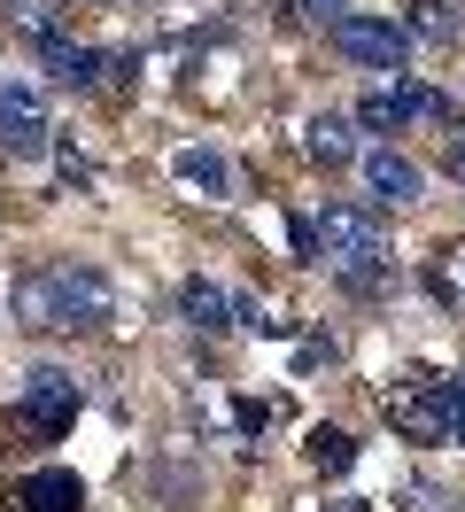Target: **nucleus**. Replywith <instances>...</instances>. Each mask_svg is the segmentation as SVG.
Here are the masks:
<instances>
[{
    "label": "nucleus",
    "instance_id": "15",
    "mask_svg": "<svg viewBox=\"0 0 465 512\" xmlns=\"http://www.w3.org/2000/svg\"><path fill=\"white\" fill-rule=\"evenodd\" d=\"M411 32L427 39V47H450V39H458V8H442V0H419V8H411Z\"/></svg>",
    "mask_w": 465,
    "mask_h": 512
},
{
    "label": "nucleus",
    "instance_id": "14",
    "mask_svg": "<svg viewBox=\"0 0 465 512\" xmlns=\"http://www.w3.org/2000/svg\"><path fill=\"white\" fill-rule=\"evenodd\" d=\"M349 458H357V443L341 427H310V466L318 474H349Z\"/></svg>",
    "mask_w": 465,
    "mask_h": 512
},
{
    "label": "nucleus",
    "instance_id": "13",
    "mask_svg": "<svg viewBox=\"0 0 465 512\" xmlns=\"http://www.w3.org/2000/svg\"><path fill=\"white\" fill-rule=\"evenodd\" d=\"M179 179L194 194H225L233 187V171H225V156H217V148H179Z\"/></svg>",
    "mask_w": 465,
    "mask_h": 512
},
{
    "label": "nucleus",
    "instance_id": "11",
    "mask_svg": "<svg viewBox=\"0 0 465 512\" xmlns=\"http://www.w3.org/2000/svg\"><path fill=\"white\" fill-rule=\"evenodd\" d=\"M179 311H186V326L225 334V326H233V288H217V280H186V288H179Z\"/></svg>",
    "mask_w": 465,
    "mask_h": 512
},
{
    "label": "nucleus",
    "instance_id": "16",
    "mask_svg": "<svg viewBox=\"0 0 465 512\" xmlns=\"http://www.w3.org/2000/svg\"><path fill=\"white\" fill-rule=\"evenodd\" d=\"M8 16H16L31 39H47V32H55V8H47V0H8Z\"/></svg>",
    "mask_w": 465,
    "mask_h": 512
},
{
    "label": "nucleus",
    "instance_id": "9",
    "mask_svg": "<svg viewBox=\"0 0 465 512\" xmlns=\"http://www.w3.org/2000/svg\"><path fill=\"white\" fill-rule=\"evenodd\" d=\"M365 187L380 194V202H419L427 171H419L411 156H396V148H372V156H365Z\"/></svg>",
    "mask_w": 465,
    "mask_h": 512
},
{
    "label": "nucleus",
    "instance_id": "7",
    "mask_svg": "<svg viewBox=\"0 0 465 512\" xmlns=\"http://www.w3.org/2000/svg\"><path fill=\"white\" fill-rule=\"evenodd\" d=\"M47 140H55V125H47V101H39V86L0 78V148H8V156H39Z\"/></svg>",
    "mask_w": 465,
    "mask_h": 512
},
{
    "label": "nucleus",
    "instance_id": "5",
    "mask_svg": "<svg viewBox=\"0 0 465 512\" xmlns=\"http://www.w3.org/2000/svg\"><path fill=\"white\" fill-rule=\"evenodd\" d=\"M411 117H450V101L434 86H419V78H388L380 94L357 101V125H372V132H403Z\"/></svg>",
    "mask_w": 465,
    "mask_h": 512
},
{
    "label": "nucleus",
    "instance_id": "1",
    "mask_svg": "<svg viewBox=\"0 0 465 512\" xmlns=\"http://www.w3.org/2000/svg\"><path fill=\"white\" fill-rule=\"evenodd\" d=\"M8 303H16L24 326H55V334H93V326L117 319V288L93 264H47V272L16 280Z\"/></svg>",
    "mask_w": 465,
    "mask_h": 512
},
{
    "label": "nucleus",
    "instance_id": "3",
    "mask_svg": "<svg viewBox=\"0 0 465 512\" xmlns=\"http://www.w3.org/2000/svg\"><path fill=\"white\" fill-rule=\"evenodd\" d=\"M388 419H396L411 443H450V435L465 427V381L396 388V396H388Z\"/></svg>",
    "mask_w": 465,
    "mask_h": 512
},
{
    "label": "nucleus",
    "instance_id": "6",
    "mask_svg": "<svg viewBox=\"0 0 465 512\" xmlns=\"http://www.w3.org/2000/svg\"><path fill=\"white\" fill-rule=\"evenodd\" d=\"M16 404H24V419L39 435H62V427L78 419V381H70L62 365H31L24 388H16Z\"/></svg>",
    "mask_w": 465,
    "mask_h": 512
},
{
    "label": "nucleus",
    "instance_id": "8",
    "mask_svg": "<svg viewBox=\"0 0 465 512\" xmlns=\"http://www.w3.org/2000/svg\"><path fill=\"white\" fill-rule=\"evenodd\" d=\"M39 63L55 70L62 86H101V70H109V55H101V47H78L70 32H47V39H39Z\"/></svg>",
    "mask_w": 465,
    "mask_h": 512
},
{
    "label": "nucleus",
    "instance_id": "18",
    "mask_svg": "<svg viewBox=\"0 0 465 512\" xmlns=\"http://www.w3.org/2000/svg\"><path fill=\"white\" fill-rule=\"evenodd\" d=\"M458 443H465V427H458Z\"/></svg>",
    "mask_w": 465,
    "mask_h": 512
},
{
    "label": "nucleus",
    "instance_id": "17",
    "mask_svg": "<svg viewBox=\"0 0 465 512\" xmlns=\"http://www.w3.org/2000/svg\"><path fill=\"white\" fill-rule=\"evenodd\" d=\"M295 16H310V24H334V16H349V0H295Z\"/></svg>",
    "mask_w": 465,
    "mask_h": 512
},
{
    "label": "nucleus",
    "instance_id": "2",
    "mask_svg": "<svg viewBox=\"0 0 465 512\" xmlns=\"http://www.w3.org/2000/svg\"><path fill=\"white\" fill-rule=\"evenodd\" d=\"M310 256L334 264L349 288H380V218L365 202H326L310 218Z\"/></svg>",
    "mask_w": 465,
    "mask_h": 512
},
{
    "label": "nucleus",
    "instance_id": "4",
    "mask_svg": "<svg viewBox=\"0 0 465 512\" xmlns=\"http://www.w3.org/2000/svg\"><path fill=\"white\" fill-rule=\"evenodd\" d=\"M326 32H334V47L349 55V63L403 78V55H411V32H403V24H388V16H334Z\"/></svg>",
    "mask_w": 465,
    "mask_h": 512
},
{
    "label": "nucleus",
    "instance_id": "12",
    "mask_svg": "<svg viewBox=\"0 0 465 512\" xmlns=\"http://www.w3.org/2000/svg\"><path fill=\"white\" fill-rule=\"evenodd\" d=\"M303 156L334 171V163L357 156V140H349V125H341V117H310V125H303Z\"/></svg>",
    "mask_w": 465,
    "mask_h": 512
},
{
    "label": "nucleus",
    "instance_id": "10",
    "mask_svg": "<svg viewBox=\"0 0 465 512\" xmlns=\"http://www.w3.org/2000/svg\"><path fill=\"white\" fill-rule=\"evenodd\" d=\"M24 505L31 512H86V481L70 474V466H47V474L24 481Z\"/></svg>",
    "mask_w": 465,
    "mask_h": 512
}]
</instances>
